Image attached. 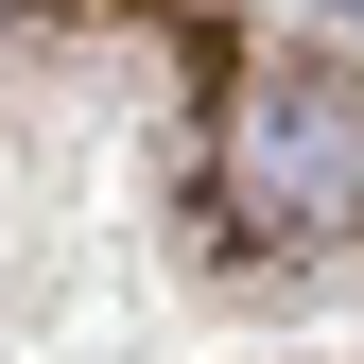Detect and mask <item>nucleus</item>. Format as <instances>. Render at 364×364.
Segmentation results:
<instances>
[{"mask_svg":"<svg viewBox=\"0 0 364 364\" xmlns=\"http://www.w3.org/2000/svg\"><path fill=\"white\" fill-rule=\"evenodd\" d=\"M225 191L278 208V225H364V87L330 53L243 70V87H225Z\"/></svg>","mask_w":364,"mask_h":364,"instance_id":"obj_1","label":"nucleus"}]
</instances>
